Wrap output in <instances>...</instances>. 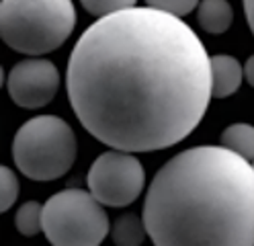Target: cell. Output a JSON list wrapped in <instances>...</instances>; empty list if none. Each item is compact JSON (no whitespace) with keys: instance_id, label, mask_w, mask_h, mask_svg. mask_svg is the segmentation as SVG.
<instances>
[{"instance_id":"10","label":"cell","mask_w":254,"mask_h":246,"mask_svg":"<svg viewBox=\"0 0 254 246\" xmlns=\"http://www.w3.org/2000/svg\"><path fill=\"white\" fill-rule=\"evenodd\" d=\"M221 146L230 148L232 152L254 160V125L250 123H232L221 134Z\"/></svg>"},{"instance_id":"9","label":"cell","mask_w":254,"mask_h":246,"mask_svg":"<svg viewBox=\"0 0 254 246\" xmlns=\"http://www.w3.org/2000/svg\"><path fill=\"white\" fill-rule=\"evenodd\" d=\"M197 23L203 31L219 35L234 23V10L228 0H201L197 8Z\"/></svg>"},{"instance_id":"16","label":"cell","mask_w":254,"mask_h":246,"mask_svg":"<svg viewBox=\"0 0 254 246\" xmlns=\"http://www.w3.org/2000/svg\"><path fill=\"white\" fill-rule=\"evenodd\" d=\"M244 78H246L248 84L254 88V56H250L246 60V64H244Z\"/></svg>"},{"instance_id":"3","label":"cell","mask_w":254,"mask_h":246,"mask_svg":"<svg viewBox=\"0 0 254 246\" xmlns=\"http://www.w3.org/2000/svg\"><path fill=\"white\" fill-rule=\"evenodd\" d=\"M76 25L72 0H2L0 35L25 56L50 54L68 41Z\"/></svg>"},{"instance_id":"14","label":"cell","mask_w":254,"mask_h":246,"mask_svg":"<svg viewBox=\"0 0 254 246\" xmlns=\"http://www.w3.org/2000/svg\"><path fill=\"white\" fill-rule=\"evenodd\" d=\"M137 0H80V4L86 12L94 16H107L125 8H133Z\"/></svg>"},{"instance_id":"6","label":"cell","mask_w":254,"mask_h":246,"mask_svg":"<svg viewBox=\"0 0 254 246\" xmlns=\"http://www.w3.org/2000/svg\"><path fill=\"white\" fill-rule=\"evenodd\" d=\"M88 191L107 207L131 205L144 191L146 170L133 152L109 150L90 164Z\"/></svg>"},{"instance_id":"5","label":"cell","mask_w":254,"mask_h":246,"mask_svg":"<svg viewBox=\"0 0 254 246\" xmlns=\"http://www.w3.org/2000/svg\"><path fill=\"white\" fill-rule=\"evenodd\" d=\"M45 238L58 246H94L109 232V218L103 203L90 191L64 189L43 205Z\"/></svg>"},{"instance_id":"4","label":"cell","mask_w":254,"mask_h":246,"mask_svg":"<svg viewBox=\"0 0 254 246\" xmlns=\"http://www.w3.org/2000/svg\"><path fill=\"white\" fill-rule=\"evenodd\" d=\"M74 129L56 115H39L25 121L12 140V160L33 180H56L76 160Z\"/></svg>"},{"instance_id":"12","label":"cell","mask_w":254,"mask_h":246,"mask_svg":"<svg viewBox=\"0 0 254 246\" xmlns=\"http://www.w3.org/2000/svg\"><path fill=\"white\" fill-rule=\"evenodd\" d=\"M14 226L23 236H37L43 232V205L37 201L23 203L14 213Z\"/></svg>"},{"instance_id":"7","label":"cell","mask_w":254,"mask_h":246,"mask_svg":"<svg viewBox=\"0 0 254 246\" xmlns=\"http://www.w3.org/2000/svg\"><path fill=\"white\" fill-rule=\"evenodd\" d=\"M60 88V72L50 60L29 58L12 66L6 78V90L14 105L41 109L54 101Z\"/></svg>"},{"instance_id":"17","label":"cell","mask_w":254,"mask_h":246,"mask_svg":"<svg viewBox=\"0 0 254 246\" xmlns=\"http://www.w3.org/2000/svg\"><path fill=\"white\" fill-rule=\"evenodd\" d=\"M244 12H246V21H248V27L254 35V0H244Z\"/></svg>"},{"instance_id":"2","label":"cell","mask_w":254,"mask_h":246,"mask_svg":"<svg viewBox=\"0 0 254 246\" xmlns=\"http://www.w3.org/2000/svg\"><path fill=\"white\" fill-rule=\"evenodd\" d=\"M144 222L154 244H254V166L226 146H197L152 178Z\"/></svg>"},{"instance_id":"11","label":"cell","mask_w":254,"mask_h":246,"mask_svg":"<svg viewBox=\"0 0 254 246\" xmlns=\"http://www.w3.org/2000/svg\"><path fill=\"white\" fill-rule=\"evenodd\" d=\"M148 236V228L144 218L135 213H123L121 218L115 220L111 228V238L115 244H141Z\"/></svg>"},{"instance_id":"1","label":"cell","mask_w":254,"mask_h":246,"mask_svg":"<svg viewBox=\"0 0 254 246\" xmlns=\"http://www.w3.org/2000/svg\"><path fill=\"white\" fill-rule=\"evenodd\" d=\"M66 86L78 121L101 144L166 150L193 134L209 107L211 58L181 16L133 6L82 33Z\"/></svg>"},{"instance_id":"8","label":"cell","mask_w":254,"mask_h":246,"mask_svg":"<svg viewBox=\"0 0 254 246\" xmlns=\"http://www.w3.org/2000/svg\"><path fill=\"white\" fill-rule=\"evenodd\" d=\"M244 68L234 56L217 54L211 58V88L215 98L232 96L242 84Z\"/></svg>"},{"instance_id":"13","label":"cell","mask_w":254,"mask_h":246,"mask_svg":"<svg viewBox=\"0 0 254 246\" xmlns=\"http://www.w3.org/2000/svg\"><path fill=\"white\" fill-rule=\"evenodd\" d=\"M19 191H21V185L17 174L8 166H2V170H0V209L8 211L14 205V201L19 199Z\"/></svg>"},{"instance_id":"15","label":"cell","mask_w":254,"mask_h":246,"mask_svg":"<svg viewBox=\"0 0 254 246\" xmlns=\"http://www.w3.org/2000/svg\"><path fill=\"white\" fill-rule=\"evenodd\" d=\"M146 4L170 14L185 16L189 12H193V8L199 4V0H146Z\"/></svg>"},{"instance_id":"18","label":"cell","mask_w":254,"mask_h":246,"mask_svg":"<svg viewBox=\"0 0 254 246\" xmlns=\"http://www.w3.org/2000/svg\"><path fill=\"white\" fill-rule=\"evenodd\" d=\"M252 166H254V160H252Z\"/></svg>"}]
</instances>
